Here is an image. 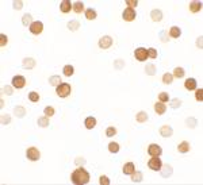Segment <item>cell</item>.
Wrapping results in <instances>:
<instances>
[{"label":"cell","mask_w":203,"mask_h":185,"mask_svg":"<svg viewBox=\"0 0 203 185\" xmlns=\"http://www.w3.org/2000/svg\"><path fill=\"white\" fill-rule=\"evenodd\" d=\"M71 180H72V182L76 185L88 184V181H90V173H88L84 168H77L72 172Z\"/></svg>","instance_id":"cell-1"},{"label":"cell","mask_w":203,"mask_h":185,"mask_svg":"<svg viewBox=\"0 0 203 185\" xmlns=\"http://www.w3.org/2000/svg\"><path fill=\"white\" fill-rule=\"evenodd\" d=\"M56 92H57V95H58V97L64 99V97H68V96L71 95L72 88L68 82H61L58 87H56Z\"/></svg>","instance_id":"cell-2"},{"label":"cell","mask_w":203,"mask_h":185,"mask_svg":"<svg viewBox=\"0 0 203 185\" xmlns=\"http://www.w3.org/2000/svg\"><path fill=\"white\" fill-rule=\"evenodd\" d=\"M134 57H135V59L137 61H140V62H145L149 57H148V49H145V48H137L134 50Z\"/></svg>","instance_id":"cell-3"},{"label":"cell","mask_w":203,"mask_h":185,"mask_svg":"<svg viewBox=\"0 0 203 185\" xmlns=\"http://www.w3.org/2000/svg\"><path fill=\"white\" fill-rule=\"evenodd\" d=\"M148 154H149L150 157H160V155L163 154V149H161L157 143H150V145L148 146Z\"/></svg>","instance_id":"cell-4"},{"label":"cell","mask_w":203,"mask_h":185,"mask_svg":"<svg viewBox=\"0 0 203 185\" xmlns=\"http://www.w3.org/2000/svg\"><path fill=\"white\" fill-rule=\"evenodd\" d=\"M113 43H114L113 38L108 36V35H104V36H102L100 39H99V48L103 49V50H107V49H110L111 46H113Z\"/></svg>","instance_id":"cell-5"},{"label":"cell","mask_w":203,"mask_h":185,"mask_svg":"<svg viewBox=\"0 0 203 185\" xmlns=\"http://www.w3.org/2000/svg\"><path fill=\"white\" fill-rule=\"evenodd\" d=\"M26 157L30 161H38L41 158V153L37 147H28V149L26 150Z\"/></svg>","instance_id":"cell-6"},{"label":"cell","mask_w":203,"mask_h":185,"mask_svg":"<svg viewBox=\"0 0 203 185\" xmlns=\"http://www.w3.org/2000/svg\"><path fill=\"white\" fill-rule=\"evenodd\" d=\"M28 30H30V33L34 34V35H40V34L43 31V23L40 22V20H35V22L31 23Z\"/></svg>","instance_id":"cell-7"},{"label":"cell","mask_w":203,"mask_h":185,"mask_svg":"<svg viewBox=\"0 0 203 185\" xmlns=\"http://www.w3.org/2000/svg\"><path fill=\"white\" fill-rule=\"evenodd\" d=\"M161 160L158 157H152L149 161H148V168L150 170H154V172H158L161 169Z\"/></svg>","instance_id":"cell-8"},{"label":"cell","mask_w":203,"mask_h":185,"mask_svg":"<svg viewBox=\"0 0 203 185\" xmlns=\"http://www.w3.org/2000/svg\"><path fill=\"white\" fill-rule=\"evenodd\" d=\"M135 16H137V14H135V10L134 8H125L123 12H122V18H123V20H126V22H133V20L135 19Z\"/></svg>","instance_id":"cell-9"},{"label":"cell","mask_w":203,"mask_h":185,"mask_svg":"<svg viewBox=\"0 0 203 185\" xmlns=\"http://www.w3.org/2000/svg\"><path fill=\"white\" fill-rule=\"evenodd\" d=\"M11 82H12V87H14L15 89H22L26 85V79L23 76H14Z\"/></svg>","instance_id":"cell-10"},{"label":"cell","mask_w":203,"mask_h":185,"mask_svg":"<svg viewBox=\"0 0 203 185\" xmlns=\"http://www.w3.org/2000/svg\"><path fill=\"white\" fill-rule=\"evenodd\" d=\"M172 134H173V130H172V127H171V126H168V124H164V126H161V129H160V135H161L163 138L172 137Z\"/></svg>","instance_id":"cell-11"},{"label":"cell","mask_w":203,"mask_h":185,"mask_svg":"<svg viewBox=\"0 0 203 185\" xmlns=\"http://www.w3.org/2000/svg\"><path fill=\"white\" fill-rule=\"evenodd\" d=\"M72 8H73V4H72L69 0H62L61 4H60V11H61L62 14H68Z\"/></svg>","instance_id":"cell-12"},{"label":"cell","mask_w":203,"mask_h":185,"mask_svg":"<svg viewBox=\"0 0 203 185\" xmlns=\"http://www.w3.org/2000/svg\"><path fill=\"white\" fill-rule=\"evenodd\" d=\"M122 172H123V174H126V176H131V174L135 172L134 162H126L123 165V168H122Z\"/></svg>","instance_id":"cell-13"},{"label":"cell","mask_w":203,"mask_h":185,"mask_svg":"<svg viewBox=\"0 0 203 185\" xmlns=\"http://www.w3.org/2000/svg\"><path fill=\"white\" fill-rule=\"evenodd\" d=\"M154 111L157 115H164L166 111V106L164 103H161V101H157V103L154 104Z\"/></svg>","instance_id":"cell-14"},{"label":"cell","mask_w":203,"mask_h":185,"mask_svg":"<svg viewBox=\"0 0 203 185\" xmlns=\"http://www.w3.org/2000/svg\"><path fill=\"white\" fill-rule=\"evenodd\" d=\"M178 152L181 153V154H186V153L190 152V143L187 140H183L178 145Z\"/></svg>","instance_id":"cell-15"},{"label":"cell","mask_w":203,"mask_h":185,"mask_svg":"<svg viewBox=\"0 0 203 185\" xmlns=\"http://www.w3.org/2000/svg\"><path fill=\"white\" fill-rule=\"evenodd\" d=\"M181 35V28L178 27V26H172L169 28V36L171 38H179Z\"/></svg>","instance_id":"cell-16"},{"label":"cell","mask_w":203,"mask_h":185,"mask_svg":"<svg viewBox=\"0 0 203 185\" xmlns=\"http://www.w3.org/2000/svg\"><path fill=\"white\" fill-rule=\"evenodd\" d=\"M200 10H202V1H191L190 3V11L192 14H196Z\"/></svg>","instance_id":"cell-17"},{"label":"cell","mask_w":203,"mask_h":185,"mask_svg":"<svg viewBox=\"0 0 203 185\" xmlns=\"http://www.w3.org/2000/svg\"><path fill=\"white\" fill-rule=\"evenodd\" d=\"M184 88L188 91H195L196 89V80L195 79H187L184 82Z\"/></svg>","instance_id":"cell-18"},{"label":"cell","mask_w":203,"mask_h":185,"mask_svg":"<svg viewBox=\"0 0 203 185\" xmlns=\"http://www.w3.org/2000/svg\"><path fill=\"white\" fill-rule=\"evenodd\" d=\"M150 18H152L153 22H160V20L163 19V12H161V10H153V11L150 12Z\"/></svg>","instance_id":"cell-19"},{"label":"cell","mask_w":203,"mask_h":185,"mask_svg":"<svg viewBox=\"0 0 203 185\" xmlns=\"http://www.w3.org/2000/svg\"><path fill=\"white\" fill-rule=\"evenodd\" d=\"M148 118H149V116H148V114L145 112V111H140V112L135 115V120L138 122V123H145V122L148 120Z\"/></svg>","instance_id":"cell-20"},{"label":"cell","mask_w":203,"mask_h":185,"mask_svg":"<svg viewBox=\"0 0 203 185\" xmlns=\"http://www.w3.org/2000/svg\"><path fill=\"white\" fill-rule=\"evenodd\" d=\"M84 124H85V129H88V130H92L93 127L96 126V119H95V118H92V116H88V118L85 119Z\"/></svg>","instance_id":"cell-21"},{"label":"cell","mask_w":203,"mask_h":185,"mask_svg":"<svg viewBox=\"0 0 203 185\" xmlns=\"http://www.w3.org/2000/svg\"><path fill=\"white\" fill-rule=\"evenodd\" d=\"M62 72H64V76L71 77V76H73L75 69H73V66H72V65H65L64 69H62Z\"/></svg>","instance_id":"cell-22"},{"label":"cell","mask_w":203,"mask_h":185,"mask_svg":"<svg viewBox=\"0 0 203 185\" xmlns=\"http://www.w3.org/2000/svg\"><path fill=\"white\" fill-rule=\"evenodd\" d=\"M184 74H186V72H184L183 68H175L173 69V77H176V79H183Z\"/></svg>","instance_id":"cell-23"},{"label":"cell","mask_w":203,"mask_h":185,"mask_svg":"<svg viewBox=\"0 0 203 185\" xmlns=\"http://www.w3.org/2000/svg\"><path fill=\"white\" fill-rule=\"evenodd\" d=\"M34 66H35V61H34L33 58H25L23 59V68H26V69H33Z\"/></svg>","instance_id":"cell-24"},{"label":"cell","mask_w":203,"mask_h":185,"mask_svg":"<svg viewBox=\"0 0 203 185\" xmlns=\"http://www.w3.org/2000/svg\"><path fill=\"white\" fill-rule=\"evenodd\" d=\"M72 10H73L76 14H81V12L84 11V3H83V1H76V3L73 4V8Z\"/></svg>","instance_id":"cell-25"},{"label":"cell","mask_w":203,"mask_h":185,"mask_svg":"<svg viewBox=\"0 0 203 185\" xmlns=\"http://www.w3.org/2000/svg\"><path fill=\"white\" fill-rule=\"evenodd\" d=\"M14 114L18 116V118H23V116L26 115V109L23 108V107L18 106V107H15L14 108Z\"/></svg>","instance_id":"cell-26"},{"label":"cell","mask_w":203,"mask_h":185,"mask_svg":"<svg viewBox=\"0 0 203 185\" xmlns=\"http://www.w3.org/2000/svg\"><path fill=\"white\" fill-rule=\"evenodd\" d=\"M85 18H87L88 20H93L96 19V11L93 8H88L85 10Z\"/></svg>","instance_id":"cell-27"},{"label":"cell","mask_w":203,"mask_h":185,"mask_svg":"<svg viewBox=\"0 0 203 185\" xmlns=\"http://www.w3.org/2000/svg\"><path fill=\"white\" fill-rule=\"evenodd\" d=\"M68 28L71 31H76L80 28V22L79 20H71V22L68 23Z\"/></svg>","instance_id":"cell-28"},{"label":"cell","mask_w":203,"mask_h":185,"mask_svg":"<svg viewBox=\"0 0 203 185\" xmlns=\"http://www.w3.org/2000/svg\"><path fill=\"white\" fill-rule=\"evenodd\" d=\"M160 170H161V174H163V177H169L171 174H172V168H171L169 165H165L164 168L161 166Z\"/></svg>","instance_id":"cell-29"},{"label":"cell","mask_w":203,"mask_h":185,"mask_svg":"<svg viewBox=\"0 0 203 185\" xmlns=\"http://www.w3.org/2000/svg\"><path fill=\"white\" fill-rule=\"evenodd\" d=\"M145 73H146V74H149V76H153V74H156V65L148 64L146 66H145Z\"/></svg>","instance_id":"cell-30"},{"label":"cell","mask_w":203,"mask_h":185,"mask_svg":"<svg viewBox=\"0 0 203 185\" xmlns=\"http://www.w3.org/2000/svg\"><path fill=\"white\" fill-rule=\"evenodd\" d=\"M108 152L113 153V154L118 153L119 152V145L116 142H110V143H108Z\"/></svg>","instance_id":"cell-31"},{"label":"cell","mask_w":203,"mask_h":185,"mask_svg":"<svg viewBox=\"0 0 203 185\" xmlns=\"http://www.w3.org/2000/svg\"><path fill=\"white\" fill-rule=\"evenodd\" d=\"M131 181L133 182H141L142 181V173H141V172L135 170L134 173L131 174Z\"/></svg>","instance_id":"cell-32"},{"label":"cell","mask_w":203,"mask_h":185,"mask_svg":"<svg viewBox=\"0 0 203 185\" xmlns=\"http://www.w3.org/2000/svg\"><path fill=\"white\" fill-rule=\"evenodd\" d=\"M22 23H23V26H28V27H30L31 23H33V19H31V15H30V14L23 15V18H22Z\"/></svg>","instance_id":"cell-33"},{"label":"cell","mask_w":203,"mask_h":185,"mask_svg":"<svg viewBox=\"0 0 203 185\" xmlns=\"http://www.w3.org/2000/svg\"><path fill=\"white\" fill-rule=\"evenodd\" d=\"M49 82H50V85H53V87H58V85L61 84V79H60V76H51L50 79H49Z\"/></svg>","instance_id":"cell-34"},{"label":"cell","mask_w":203,"mask_h":185,"mask_svg":"<svg viewBox=\"0 0 203 185\" xmlns=\"http://www.w3.org/2000/svg\"><path fill=\"white\" fill-rule=\"evenodd\" d=\"M28 100L33 101V103H37V101H40V93L38 92H30L28 93Z\"/></svg>","instance_id":"cell-35"},{"label":"cell","mask_w":203,"mask_h":185,"mask_svg":"<svg viewBox=\"0 0 203 185\" xmlns=\"http://www.w3.org/2000/svg\"><path fill=\"white\" fill-rule=\"evenodd\" d=\"M38 126L40 127H48L49 126V118L48 116H41L38 119Z\"/></svg>","instance_id":"cell-36"},{"label":"cell","mask_w":203,"mask_h":185,"mask_svg":"<svg viewBox=\"0 0 203 185\" xmlns=\"http://www.w3.org/2000/svg\"><path fill=\"white\" fill-rule=\"evenodd\" d=\"M43 114H45V116H48V118H51V116L56 114V111H54L53 107L48 106V107H45V109H43Z\"/></svg>","instance_id":"cell-37"},{"label":"cell","mask_w":203,"mask_h":185,"mask_svg":"<svg viewBox=\"0 0 203 185\" xmlns=\"http://www.w3.org/2000/svg\"><path fill=\"white\" fill-rule=\"evenodd\" d=\"M158 101H161V103H168L169 101V95L166 92H160L158 93Z\"/></svg>","instance_id":"cell-38"},{"label":"cell","mask_w":203,"mask_h":185,"mask_svg":"<svg viewBox=\"0 0 203 185\" xmlns=\"http://www.w3.org/2000/svg\"><path fill=\"white\" fill-rule=\"evenodd\" d=\"M173 81V76L171 74V73H165L163 76V82L164 84H172Z\"/></svg>","instance_id":"cell-39"},{"label":"cell","mask_w":203,"mask_h":185,"mask_svg":"<svg viewBox=\"0 0 203 185\" xmlns=\"http://www.w3.org/2000/svg\"><path fill=\"white\" fill-rule=\"evenodd\" d=\"M157 56H158V53H157V50H156L154 48H149L148 49V57L149 58H157Z\"/></svg>","instance_id":"cell-40"},{"label":"cell","mask_w":203,"mask_h":185,"mask_svg":"<svg viewBox=\"0 0 203 185\" xmlns=\"http://www.w3.org/2000/svg\"><path fill=\"white\" fill-rule=\"evenodd\" d=\"M99 184L100 185H110L111 181H110V178H108L107 176H100L99 177Z\"/></svg>","instance_id":"cell-41"},{"label":"cell","mask_w":203,"mask_h":185,"mask_svg":"<svg viewBox=\"0 0 203 185\" xmlns=\"http://www.w3.org/2000/svg\"><path fill=\"white\" fill-rule=\"evenodd\" d=\"M7 43H8V38H7V35L0 34V48H4Z\"/></svg>","instance_id":"cell-42"},{"label":"cell","mask_w":203,"mask_h":185,"mask_svg":"<svg viewBox=\"0 0 203 185\" xmlns=\"http://www.w3.org/2000/svg\"><path fill=\"white\" fill-rule=\"evenodd\" d=\"M181 106V100L180 99H172V100H171V107H172V108H179V107Z\"/></svg>","instance_id":"cell-43"},{"label":"cell","mask_w":203,"mask_h":185,"mask_svg":"<svg viewBox=\"0 0 203 185\" xmlns=\"http://www.w3.org/2000/svg\"><path fill=\"white\" fill-rule=\"evenodd\" d=\"M106 135H107L108 138L114 137V135H116V129L115 127H108L107 130H106Z\"/></svg>","instance_id":"cell-44"},{"label":"cell","mask_w":203,"mask_h":185,"mask_svg":"<svg viewBox=\"0 0 203 185\" xmlns=\"http://www.w3.org/2000/svg\"><path fill=\"white\" fill-rule=\"evenodd\" d=\"M195 99H196L198 101H202V100H203V89H202V88L196 89V93H195Z\"/></svg>","instance_id":"cell-45"},{"label":"cell","mask_w":203,"mask_h":185,"mask_svg":"<svg viewBox=\"0 0 203 185\" xmlns=\"http://www.w3.org/2000/svg\"><path fill=\"white\" fill-rule=\"evenodd\" d=\"M137 4H138V1L137 0H126V6L129 7V8H133V7H137Z\"/></svg>","instance_id":"cell-46"},{"label":"cell","mask_w":203,"mask_h":185,"mask_svg":"<svg viewBox=\"0 0 203 185\" xmlns=\"http://www.w3.org/2000/svg\"><path fill=\"white\" fill-rule=\"evenodd\" d=\"M12 6H14L15 10H20L23 7V1H14V3H12Z\"/></svg>","instance_id":"cell-47"},{"label":"cell","mask_w":203,"mask_h":185,"mask_svg":"<svg viewBox=\"0 0 203 185\" xmlns=\"http://www.w3.org/2000/svg\"><path fill=\"white\" fill-rule=\"evenodd\" d=\"M3 92L6 93V95L11 96V95H12V88H11V87H7V85H6V87L3 88Z\"/></svg>","instance_id":"cell-48"},{"label":"cell","mask_w":203,"mask_h":185,"mask_svg":"<svg viewBox=\"0 0 203 185\" xmlns=\"http://www.w3.org/2000/svg\"><path fill=\"white\" fill-rule=\"evenodd\" d=\"M187 124H190V127L194 129V127L196 126V120H195V119H187Z\"/></svg>","instance_id":"cell-49"},{"label":"cell","mask_w":203,"mask_h":185,"mask_svg":"<svg viewBox=\"0 0 203 185\" xmlns=\"http://www.w3.org/2000/svg\"><path fill=\"white\" fill-rule=\"evenodd\" d=\"M10 120H11V118H10L8 115H4L3 118H1V123H3V124H8Z\"/></svg>","instance_id":"cell-50"},{"label":"cell","mask_w":203,"mask_h":185,"mask_svg":"<svg viewBox=\"0 0 203 185\" xmlns=\"http://www.w3.org/2000/svg\"><path fill=\"white\" fill-rule=\"evenodd\" d=\"M115 66H116V69H121L122 66H125V62L121 61V59H118V61H116V65H115Z\"/></svg>","instance_id":"cell-51"},{"label":"cell","mask_w":203,"mask_h":185,"mask_svg":"<svg viewBox=\"0 0 203 185\" xmlns=\"http://www.w3.org/2000/svg\"><path fill=\"white\" fill-rule=\"evenodd\" d=\"M75 162H76V165H80V163H81V165H84L85 161L83 160V158H76V161H75Z\"/></svg>","instance_id":"cell-52"}]
</instances>
